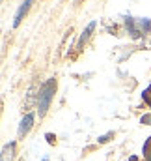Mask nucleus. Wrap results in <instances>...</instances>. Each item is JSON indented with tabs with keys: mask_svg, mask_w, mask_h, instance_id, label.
Masks as SVG:
<instances>
[{
	"mask_svg": "<svg viewBox=\"0 0 151 161\" xmlns=\"http://www.w3.org/2000/svg\"><path fill=\"white\" fill-rule=\"evenodd\" d=\"M54 90H56V80L50 79L47 80L45 84H43V88L39 90V114L43 116L45 113H47V109H49V105H50V99H52V96H54Z\"/></svg>",
	"mask_w": 151,
	"mask_h": 161,
	"instance_id": "1",
	"label": "nucleus"
},
{
	"mask_svg": "<svg viewBox=\"0 0 151 161\" xmlns=\"http://www.w3.org/2000/svg\"><path fill=\"white\" fill-rule=\"evenodd\" d=\"M32 2H34V0H24V2L19 6V9H17V13H15V19H13V26H19V25H21V21H23L24 13L28 11V8H30Z\"/></svg>",
	"mask_w": 151,
	"mask_h": 161,
	"instance_id": "2",
	"label": "nucleus"
},
{
	"mask_svg": "<svg viewBox=\"0 0 151 161\" xmlns=\"http://www.w3.org/2000/svg\"><path fill=\"white\" fill-rule=\"evenodd\" d=\"M32 125H34V114H26V116L21 120V125H19V137H24V135L30 131Z\"/></svg>",
	"mask_w": 151,
	"mask_h": 161,
	"instance_id": "3",
	"label": "nucleus"
},
{
	"mask_svg": "<svg viewBox=\"0 0 151 161\" xmlns=\"http://www.w3.org/2000/svg\"><path fill=\"white\" fill-rule=\"evenodd\" d=\"M93 28H95V21H91V23L86 26V30L82 32V36H80V40H78V47H82V45H84V41L90 38V34L93 32Z\"/></svg>",
	"mask_w": 151,
	"mask_h": 161,
	"instance_id": "4",
	"label": "nucleus"
},
{
	"mask_svg": "<svg viewBox=\"0 0 151 161\" xmlns=\"http://www.w3.org/2000/svg\"><path fill=\"white\" fill-rule=\"evenodd\" d=\"M11 154H13V144H9V146H4V150H2V161L11 159Z\"/></svg>",
	"mask_w": 151,
	"mask_h": 161,
	"instance_id": "5",
	"label": "nucleus"
},
{
	"mask_svg": "<svg viewBox=\"0 0 151 161\" xmlns=\"http://www.w3.org/2000/svg\"><path fill=\"white\" fill-rule=\"evenodd\" d=\"M144 99H146V103L151 107V86L146 90V92H144Z\"/></svg>",
	"mask_w": 151,
	"mask_h": 161,
	"instance_id": "6",
	"label": "nucleus"
},
{
	"mask_svg": "<svg viewBox=\"0 0 151 161\" xmlns=\"http://www.w3.org/2000/svg\"><path fill=\"white\" fill-rule=\"evenodd\" d=\"M114 133H107V135H101V137H99V139H97V141H99V142H101V144H103V142H108V141H110V137H112Z\"/></svg>",
	"mask_w": 151,
	"mask_h": 161,
	"instance_id": "7",
	"label": "nucleus"
},
{
	"mask_svg": "<svg viewBox=\"0 0 151 161\" xmlns=\"http://www.w3.org/2000/svg\"><path fill=\"white\" fill-rule=\"evenodd\" d=\"M140 122H142V124H148V125H151V114H144V116L140 118Z\"/></svg>",
	"mask_w": 151,
	"mask_h": 161,
	"instance_id": "8",
	"label": "nucleus"
},
{
	"mask_svg": "<svg viewBox=\"0 0 151 161\" xmlns=\"http://www.w3.org/2000/svg\"><path fill=\"white\" fill-rule=\"evenodd\" d=\"M146 156H148V161H151V152H146Z\"/></svg>",
	"mask_w": 151,
	"mask_h": 161,
	"instance_id": "9",
	"label": "nucleus"
},
{
	"mask_svg": "<svg viewBox=\"0 0 151 161\" xmlns=\"http://www.w3.org/2000/svg\"><path fill=\"white\" fill-rule=\"evenodd\" d=\"M129 161H138V159H136V158H134V156H133V158H131V159H129Z\"/></svg>",
	"mask_w": 151,
	"mask_h": 161,
	"instance_id": "10",
	"label": "nucleus"
}]
</instances>
